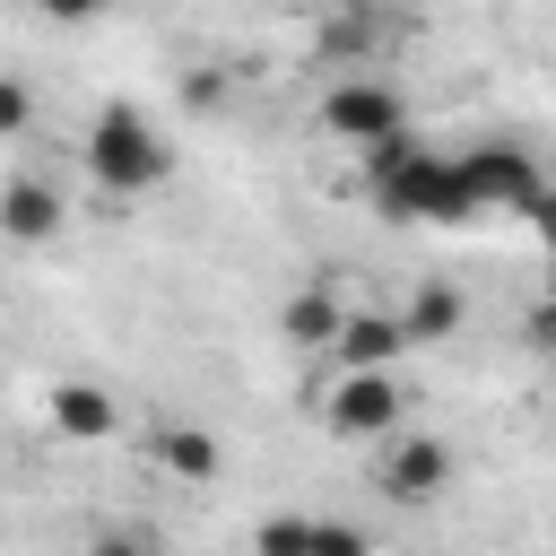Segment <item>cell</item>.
<instances>
[{"label": "cell", "instance_id": "1", "mask_svg": "<svg viewBox=\"0 0 556 556\" xmlns=\"http://www.w3.org/2000/svg\"><path fill=\"white\" fill-rule=\"evenodd\" d=\"M365 182H374L382 217H400V226H460V217H478L469 208V182H460V156L426 148L417 130L365 148Z\"/></svg>", "mask_w": 556, "mask_h": 556}, {"label": "cell", "instance_id": "2", "mask_svg": "<svg viewBox=\"0 0 556 556\" xmlns=\"http://www.w3.org/2000/svg\"><path fill=\"white\" fill-rule=\"evenodd\" d=\"M78 156H87V182L113 191V200H148V191L174 174V148L156 139V122H148L139 104H104V113L87 122Z\"/></svg>", "mask_w": 556, "mask_h": 556}, {"label": "cell", "instance_id": "3", "mask_svg": "<svg viewBox=\"0 0 556 556\" xmlns=\"http://www.w3.org/2000/svg\"><path fill=\"white\" fill-rule=\"evenodd\" d=\"M408 417V391H400V365H365V374H339L321 391V426L339 443H374V434H400Z\"/></svg>", "mask_w": 556, "mask_h": 556}, {"label": "cell", "instance_id": "4", "mask_svg": "<svg viewBox=\"0 0 556 556\" xmlns=\"http://www.w3.org/2000/svg\"><path fill=\"white\" fill-rule=\"evenodd\" d=\"M460 182H469V208H495V217H530V208L547 200V174H539L513 139L460 148Z\"/></svg>", "mask_w": 556, "mask_h": 556}, {"label": "cell", "instance_id": "5", "mask_svg": "<svg viewBox=\"0 0 556 556\" xmlns=\"http://www.w3.org/2000/svg\"><path fill=\"white\" fill-rule=\"evenodd\" d=\"M321 130H330V139H348V148H382V139H400V130H408V104H400V87H382V78L348 70V78L321 96Z\"/></svg>", "mask_w": 556, "mask_h": 556}, {"label": "cell", "instance_id": "6", "mask_svg": "<svg viewBox=\"0 0 556 556\" xmlns=\"http://www.w3.org/2000/svg\"><path fill=\"white\" fill-rule=\"evenodd\" d=\"M374 486H382L391 504H434V495L452 486V443H443V434H391Z\"/></svg>", "mask_w": 556, "mask_h": 556}, {"label": "cell", "instance_id": "7", "mask_svg": "<svg viewBox=\"0 0 556 556\" xmlns=\"http://www.w3.org/2000/svg\"><path fill=\"white\" fill-rule=\"evenodd\" d=\"M61 226H70V200H61L43 174H9V182H0V235H9V243H52Z\"/></svg>", "mask_w": 556, "mask_h": 556}, {"label": "cell", "instance_id": "8", "mask_svg": "<svg viewBox=\"0 0 556 556\" xmlns=\"http://www.w3.org/2000/svg\"><path fill=\"white\" fill-rule=\"evenodd\" d=\"M339 374H365V365H400L408 356V330H400V313H348L339 321V339L321 348Z\"/></svg>", "mask_w": 556, "mask_h": 556}, {"label": "cell", "instance_id": "9", "mask_svg": "<svg viewBox=\"0 0 556 556\" xmlns=\"http://www.w3.org/2000/svg\"><path fill=\"white\" fill-rule=\"evenodd\" d=\"M148 443H156V469H165V478H191V486H208V478L226 469V443H217L208 426H182V417H165Z\"/></svg>", "mask_w": 556, "mask_h": 556}, {"label": "cell", "instance_id": "10", "mask_svg": "<svg viewBox=\"0 0 556 556\" xmlns=\"http://www.w3.org/2000/svg\"><path fill=\"white\" fill-rule=\"evenodd\" d=\"M52 426H61L70 443H104V434L122 426V408H113L96 382H61V391H52Z\"/></svg>", "mask_w": 556, "mask_h": 556}, {"label": "cell", "instance_id": "11", "mask_svg": "<svg viewBox=\"0 0 556 556\" xmlns=\"http://www.w3.org/2000/svg\"><path fill=\"white\" fill-rule=\"evenodd\" d=\"M339 321H348V304H339L321 278H313L304 295H287V313H278V330H287L295 348H330V339H339Z\"/></svg>", "mask_w": 556, "mask_h": 556}, {"label": "cell", "instance_id": "12", "mask_svg": "<svg viewBox=\"0 0 556 556\" xmlns=\"http://www.w3.org/2000/svg\"><path fill=\"white\" fill-rule=\"evenodd\" d=\"M400 330H408V348H443V339L460 330V295H452L443 278H426V287L400 304Z\"/></svg>", "mask_w": 556, "mask_h": 556}, {"label": "cell", "instance_id": "13", "mask_svg": "<svg viewBox=\"0 0 556 556\" xmlns=\"http://www.w3.org/2000/svg\"><path fill=\"white\" fill-rule=\"evenodd\" d=\"M252 556H313V521L304 513H269L252 530Z\"/></svg>", "mask_w": 556, "mask_h": 556}, {"label": "cell", "instance_id": "14", "mask_svg": "<svg viewBox=\"0 0 556 556\" xmlns=\"http://www.w3.org/2000/svg\"><path fill=\"white\" fill-rule=\"evenodd\" d=\"M313 556H374V539L356 521H313Z\"/></svg>", "mask_w": 556, "mask_h": 556}, {"label": "cell", "instance_id": "15", "mask_svg": "<svg viewBox=\"0 0 556 556\" xmlns=\"http://www.w3.org/2000/svg\"><path fill=\"white\" fill-rule=\"evenodd\" d=\"M26 122H35V96H26V78H0V139H26Z\"/></svg>", "mask_w": 556, "mask_h": 556}, {"label": "cell", "instance_id": "16", "mask_svg": "<svg viewBox=\"0 0 556 556\" xmlns=\"http://www.w3.org/2000/svg\"><path fill=\"white\" fill-rule=\"evenodd\" d=\"M87 556H156V539H148V530H104Z\"/></svg>", "mask_w": 556, "mask_h": 556}, {"label": "cell", "instance_id": "17", "mask_svg": "<svg viewBox=\"0 0 556 556\" xmlns=\"http://www.w3.org/2000/svg\"><path fill=\"white\" fill-rule=\"evenodd\" d=\"M530 226H539V243H547V261H556V191H547V200L530 208Z\"/></svg>", "mask_w": 556, "mask_h": 556}, {"label": "cell", "instance_id": "18", "mask_svg": "<svg viewBox=\"0 0 556 556\" xmlns=\"http://www.w3.org/2000/svg\"><path fill=\"white\" fill-rule=\"evenodd\" d=\"M43 9H52V17H96L104 0H43Z\"/></svg>", "mask_w": 556, "mask_h": 556}]
</instances>
